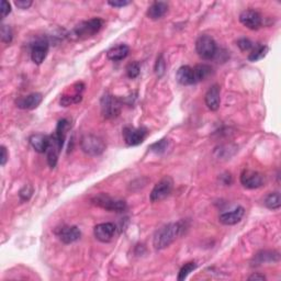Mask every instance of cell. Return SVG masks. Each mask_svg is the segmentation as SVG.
Listing matches in <instances>:
<instances>
[{"label": "cell", "mask_w": 281, "mask_h": 281, "mask_svg": "<svg viewBox=\"0 0 281 281\" xmlns=\"http://www.w3.org/2000/svg\"><path fill=\"white\" fill-rule=\"evenodd\" d=\"M182 231V222L169 223L158 228L154 235V238H153V245H154L155 249L161 250L169 246L170 244L176 241V238L179 236Z\"/></svg>", "instance_id": "1"}, {"label": "cell", "mask_w": 281, "mask_h": 281, "mask_svg": "<svg viewBox=\"0 0 281 281\" xmlns=\"http://www.w3.org/2000/svg\"><path fill=\"white\" fill-rule=\"evenodd\" d=\"M104 20L100 18L90 19L88 21L79 23L69 33V38L73 40H86L94 37L104 27Z\"/></svg>", "instance_id": "2"}, {"label": "cell", "mask_w": 281, "mask_h": 281, "mask_svg": "<svg viewBox=\"0 0 281 281\" xmlns=\"http://www.w3.org/2000/svg\"><path fill=\"white\" fill-rule=\"evenodd\" d=\"M91 203L95 204L97 207L105 209L107 211L116 212V213L124 212L127 209L126 202L124 200L114 199L108 195H106V193H100V195H97L94 198H91Z\"/></svg>", "instance_id": "3"}, {"label": "cell", "mask_w": 281, "mask_h": 281, "mask_svg": "<svg viewBox=\"0 0 281 281\" xmlns=\"http://www.w3.org/2000/svg\"><path fill=\"white\" fill-rule=\"evenodd\" d=\"M80 147L87 155L99 156L106 150V143L99 136L94 134H87L81 137Z\"/></svg>", "instance_id": "4"}, {"label": "cell", "mask_w": 281, "mask_h": 281, "mask_svg": "<svg viewBox=\"0 0 281 281\" xmlns=\"http://www.w3.org/2000/svg\"><path fill=\"white\" fill-rule=\"evenodd\" d=\"M196 51L202 59L210 60L218 54V47L213 38L209 35H201L196 42Z\"/></svg>", "instance_id": "5"}, {"label": "cell", "mask_w": 281, "mask_h": 281, "mask_svg": "<svg viewBox=\"0 0 281 281\" xmlns=\"http://www.w3.org/2000/svg\"><path fill=\"white\" fill-rule=\"evenodd\" d=\"M101 113L106 119H114L120 114L122 102L120 99H117L115 96L106 94L101 98Z\"/></svg>", "instance_id": "6"}, {"label": "cell", "mask_w": 281, "mask_h": 281, "mask_svg": "<svg viewBox=\"0 0 281 281\" xmlns=\"http://www.w3.org/2000/svg\"><path fill=\"white\" fill-rule=\"evenodd\" d=\"M173 188V181L170 177L163 178L153 188L150 199L152 202H160L170 195Z\"/></svg>", "instance_id": "7"}, {"label": "cell", "mask_w": 281, "mask_h": 281, "mask_svg": "<svg viewBox=\"0 0 281 281\" xmlns=\"http://www.w3.org/2000/svg\"><path fill=\"white\" fill-rule=\"evenodd\" d=\"M147 136V130L145 127L126 126L123 129V139L127 146H136L144 142Z\"/></svg>", "instance_id": "8"}, {"label": "cell", "mask_w": 281, "mask_h": 281, "mask_svg": "<svg viewBox=\"0 0 281 281\" xmlns=\"http://www.w3.org/2000/svg\"><path fill=\"white\" fill-rule=\"evenodd\" d=\"M241 183L247 189H257L264 186L265 177L258 171L244 169L241 173Z\"/></svg>", "instance_id": "9"}, {"label": "cell", "mask_w": 281, "mask_h": 281, "mask_svg": "<svg viewBox=\"0 0 281 281\" xmlns=\"http://www.w3.org/2000/svg\"><path fill=\"white\" fill-rule=\"evenodd\" d=\"M239 21L245 27L250 30H258L263 25V18L260 13L256 10H244V11L239 14Z\"/></svg>", "instance_id": "10"}, {"label": "cell", "mask_w": 281, "mask_h": 281, "mask_svg": "<svg viewBox=\"0 0 281 281\" xmlns=\"http://www.w3.org/2000/svg\"><path fill=\"white\" fill-rule=\"evenodd\" d=\"M49 53V42L45 39L37 40L31 47V59L34 64L41 65Z\"/></svg>", "instance_id": "11"}, {"label": "cell", "mask_w": 281, "mask_h": 281, "mask_svg": "<svg viewBox=\"0 0 281 281\" xmlns=\"http://www.w3.org/2000/svg\"><path fill=\"white\" fill-rule=\"evenodd\" d=\"M116 226L113 223H100L94 228L95 237L102 243H109L114 237Z\"/></svg>", "instance_id": "12"}, {"label": "cell", "mask_w": 281, "mask_h": 281, "mask_svg": "<svg viewBox=\"0 0 281 281\" xmlns=\"http://www.w3.org/2000/svg\"><path fill=\"white\" fill-rule=\"evenodd\" d=\"M63 146L64 144L57 139V137L55 136V134L50 136V144H49L48 151H47V155H48L49 166L51 168H54L56 164H57L59 153L60 151H62Z\"/></svg>", "instance_id": "13"}, {"label": "cell", "mask_w": 281, "mask_h": 281, "mask_svg": "<svg viewBox=\"0 0 281 281\" xmlns=\"http://www.w3.org/2000/svg\"><path fill=\"white\" fill-rule=\"evenodd\" d=\"M55 233L64 244L74 243L78 241L81 236V232L77 226H62L56 229Z\"/></svg>", "instance_id": "14"}, {"label": "cell", "mask_w": 281, "mask_h": 281, "mask_svg": "<svg viewBox=\"0 0 281 281\" xmlns=\"http://www.w3.org/2000/svg\"><path fill=\"white\" fill-rule=\"evenodd\" d=\"M42 100H43L42 94L33 93L17 99L16 105L20 109L33 110L35 108H38V107L41 105V102H42Z\"/></svg>", "instance_id": "15"}, {"label": "cell", "mask_w": 281, "mask_h": 281, "mask_svg": "<svg viewBox=\"0 0 281 281\" xmlns=\"http://www.w3.org/2000/svg\"><path fill=\"white\" fill-rule=\"evenodd\" d=\"M204 101L209 109L211 111H217L221 105V97H220V86L212 85L208 89L206 96H204Z\"/></svg>", "instance_id": "16"}, {"label": "cell", "mask_w": 281, "mask_h": 281, "mask_svg": "<svg viewBox=\"0 0 281 281\" xmlns=\"http://www.w3.org/2000/svg\"><path fill=\"white\" fill-rule=\"evenodd\" d=\"M245 214V209L243 207H237L232 211H228L225 213H222L219 217V221L221 222L224 225H234L241 222Z\"/></svg>", "instance_id": "17"}, {"label": "cell", "mask_w": 281, "mask_h": 281, "mask_svg": "<svg viewBox=\"0 0 281 281\" xmlns=\"http://www.w3.org/2000/svg\"><path fill=\"white\" fill-rule=\"evenodd\" d=\"M74 87H75V91L73 95H63L60 97V101H59L60 106L68 107L71 105L79 104V102L83 100V95H81V93L84 91L85 85L83 83H77Z\"/></svg>", "instance_id": "18"}, {"label": "cell", "mask_w": 281, "mask_h": 281, "mask_svg": "<svg viewBox=\"0 0 281 281\" xmlns=\"http://www.w3.org/2000/svg\"><path fill=\"white\" fill-rule=\"evenodd\" d=\"M29 142L35 152L42 154V153H47L48 151V147L50 144V136L38 133V134H33L30 136Z\"/></svg>", "instance_id": "19"}, {"label": "cell", "mask_w": 281, "mask_h": 281, "mask_svg": "<svg viewBox=\"0 0 281 281\" xmlns=\"http://www.w3.org/2000/svg\"><path fill=\"white\" fill-rule=\"evenodd\" d=\"M168 11V3L164 1H155L147 10V17L152 20H158L165 16Z\"/></svg>", "instance_id": "20"}, {"label": "cell", "mask_w": 281, "mask_h": 281, "mask_svg": "<svg viewBox=\"0 0 281 281\" xmlns=\"http://www.w3.org/2000/svg\"><path fill=\"white\" fill-rule=\"evenodd\" d=\"M130 53V48L126 44H119L113 47L107 52V57L113 62H119V60L124 59Z\"/></svg>", "instance_id": "21"}, {"label": "cell", "mask_w": 281, "mask_h": 281, "mask_svg": "<svg viewBox=\"0 0 281 281\" xmlns=\"http://www.w3.org/2000/svg\"><path fill=\"white\" fill-rule=\"evenodd\" d=\"M177 80L178 83L183 86H189L195 84V78H193V69L190 66H181L177 71Z\"/></svg>", "instance_id": "22"}, {"label": "cell", "mask_w": 281, "mask_h": 281, "mask_svg": "<svg viewBox=\"0 0 281 281\" xmlns=\"http://www.w3.org/2000/svg\"><path fill=\"white\" fill-rule=\"evenodd\" d=\"M192 69H193V78H195V84L200 83V81L208 78L212 73V68L210 67V66L206 65V64L196 65L195 67H192Z\"/></svg>", "instance_id": "23"}, {"label": "cell", "mask_w": 281, "mask_h": 281, "mask_svg": "<svg viewBox=\"0 0 281 281\" xmlns=\"http://www.w3.org/2000/svg\"><path fill=\"white\" fill-rule=\"evenodd\" d=\"M268 51L269 49L266 45H255L248 55V60H250V62H257V60L263 59L267 55Z\"/></svg>", "instance_id": "24"}, {"label": "cell", "mask_w": 281, "mask_h": 281, "mask_svg": "<svg viewBox=\"0 0 281 281\" xmlns=\"http://www.w3.org/2000/svg\"><path fill=\"white\" fill-rule=\"evenodd\" d=\"M265 206L270 210H278L281 207V197L279 192H272L265 198Z\"/></svg>", "instance_id": "25"}, {"label": "cell", "mask_w": 281, "mask_h": 281, "mask_svg": "<svg viewBox=\"0 0 281 281\" xmlns=\"http://www.w3.org/2000/svg\"><path fill=\"white\" fill-rule=\"evenodd\" d=\"M279 260V254L275 252H262L256 255L255 257V262L257 264L268 263V262H278Z\"/></svg>", "instance_id": "26"}, {"label": "cell", "mask_w": 281, "mask_h": 281, "mask_svg": "<svg viewBox=\"0 0 281 281\" xmlns=\"http://www.w3.org/2000/svg\"><path fill=\"white\" fill-rule=\"evenodd\" d=\"M198 267V265L197 263L195 262H190V263H187L183 267L180 269V272L179 274H178V280L179 281H182V280H185L189 275H190V273H192L193 270H196Z\"/></svg>", "instance_id": "27"}, {"label": "cell", "mask_w": 281, "mask_h": 281, "mask_svg": "<svg viewBox=\"0 0 281 281\" xmlns=\"http://www.w3.org/2000/svg\"><path fill=\"white\" fill-rule=\"evenodd\" d=\"M126 75L130 79H134L140 75L141 65L139 62H131L126 66Z\"/></svg>", "instance_id": "28"}, {"label": "cell", "mask_w": 281, "mask_h": 281, "mask_svg": "<svg viewBox=\"0 0 281 281\" xmlns=\"http://www.w3.org/2000/svg\"><path fill=\"white\" fill-rule=\"evenodd\" d=\"M167 147H168V140L163 139L161 141L154 143V144H152L150 146V150L152 152L156 153V154H163V153L167 150Z\"/></svg>", "instance_id": "29"}, {"label": "cell", "mask_w": 281, "mask_h": 281, "mask_svg": "<svg viewBox=\"0 0 281 281\" xmlns=\"http://www.w3.org/2000/svg\"><path fill=\"white\" fill-rule=\"evenodd\" d=\"M33 187L31 185H25L21 190H20L19 192V197H20V200H21L22 202H25V201H29L30 200V198L32 197L33 195Z\"/></svg>", "instance_id": "30"}, {"label": "cell", "mask_w": 281, "mask_h": 281, "mask_svg": "<svg viewBox=\"0 0 281 281\" xmlns=\"http://www.w3.org/2000/svg\"><path fill=\"white\" fill-rule=\"evenodd\" d=\"M0 34H1V41L3 43H11L12 41V30L9 25H1V31H0Z\"/></svg>", "instance_id": "31"}, {"label": "cell", "mask_w": 281, "mask_h": 281, "mask_svg": "<svg viewBox=\"0 0 281 281\" xmlns=\"http://www.w3.org/2000/svg\"><path fill=\"white\" fill-rule=\"evenodd\" d=\"M166 70V62L164 57H163V55H161L160 57L157 58L156 60V64H155V73L158 76V77H162L163 75H164Z\"/></svg>", "instance_id": "32"}, {"label": "cell", "mask_w": 281, "mask_h": 281, "mask_svg": "<svg viewBox=\"0 0 281 281\" xmlns=\"http://www.w3.org/2000/svg\"><path fill=\"white\" fill-rule=\"evenodd\" d=\"M237 47L241 49V51H243V52H247V51H252L255 45L250 40L243 38L237 41Z\"/></svg>", "instance_id": "33"}, {"label": "cell", "mask_w": 281, "mask_h": 281, "mask_svg": "<svg viewBox=\"0 0 281 281\" xmlns=\"http://www.w3.org/2000/svg\"><path fill=\"white\" fill-rule=\"evenodd\" d=\"M0 12H1V18L7 17L8 14L11 12V6H10V3L8 1H6V0H2V1H1Z\"/></svg>", "instance_id": "34"}, {"label": "cell", "mask_w": 281, "mask_h": 281, "mask_svg": "<svg viewBox=\"0 0 281 281\" xmlns=\"http://www.w3.org/2000/svg\"><path fill=\"white\" fill-rule=\"evenodd\" d=\"M14 4H16L18 8L25 10L32 6V1L31 0H18V1H14Z\"/></svg>", "instance_id": "35"}, {"label": "cell", "mask_w": 281, "mask_h": 281, "mask_svg": "<svg viewBox=\"0 0 281 281\" xmlns=\"http://www.w3.org/2000/svg\"><path fill=\"white\" fill-rule=\"evenodd\" d=\"M108 3L111 7L121 8V7H125L127 6V4H130L131 1H127V0H114V1H108Z\"/></svg>", "instance_id": "36"}, {"label": "cell", "mask_w": 281, "mask_h": 281, "mask_svg": "<svg viewBox=\"0 0 281 281\" xmlns=\"http://www.w3.org/2000/svg\"><path fill=\"white\" fill-rule=\"evenodd\" d=\"M0 150H1V157H0V165L4 166V165H6L7 161H8V152H7V149L4 146L0 147Z\"/></svg>", "instance_id": "37"}, {"label": "cell", "mask_w": 281, "mask_h": 281, "mask_svg": "<svg viewBox=\"0 0 281 281\" xmlns=\"http://www.w3.org/2000/svg\"><path fill=\"white\" fill-rule=\"evenodd\" d=\"M248 280H260V281H263V280H266V277L264 275H259V274H254L250 276V277L248 278Z\"/></svg>", "instance_id": "38"}]
</instances>
